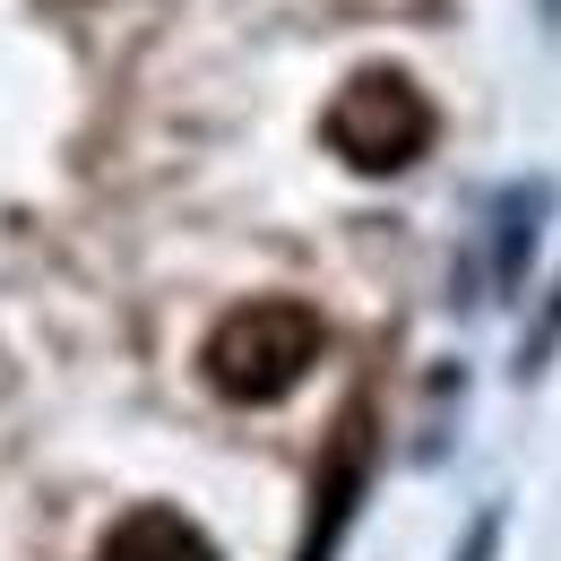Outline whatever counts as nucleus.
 Masks as SVG:
<instances>
[{
    "label": "nucleus",
    "mask_w": 561,
    "mask_h": 561,
    "mask_svg": "<svg viewBox=\"0 0 561 561\" xmlns=\"http://www.w3.org/2000/svg\"><path fill=\"white\" fill-rule=\"evenodd\" d=\"M492 545H501V510H476V527H467L458 561H492Z\"/></svg>",
    "instance_id": "nucleus-6"
},
{
    "label": "nucleus",
    "mask_w": 561,
    "mask_h": 561,
    "mask_svg": "<svg viewBox=\"0 0 561 561\" xmlns=\"http://www.w3.org/2000/svg\"><path fill=\"white\" fill-rule=\"evenodd\" d=\"M320 354V320L302 302H242L208 329V389L233 398V407H277L285 389L311 371Z\"/></svg>",
    "instance_id": "nucleus-1"
},
{
    "label": "nucleus",
    "mask_w": 561,
    "mask_h": 561,
    "mask_svg": "<svg viewBox=\"0 0 561 561\" xmlns=\"http://www.w3.org/2000/svg\"><path fill=\"white\" fill-rule=\"evenodd\" d=\"M363 484H371V423L346 415L337 440H329V458H320V518H311V536H302V561L337 553V536H346L354 510H363Z\"/></svg>",
    "instance_id": "nucleus-3"
},
{
    "label": "nucleus",
    "mask_w": 561,
    "mask_h": 561,
    "mask_svg": "<svg viewBox=\"0 0 561 561\" xmlns=\"http://www.w3.org/2000/svg\"><path fill=\"white\" fill-rule=\"evenodd\" d=\"M95 561H216V545L182 510H130V518L95 545Z\"/></svg>",
    "instance_id": "nucleus-4"
},
{
    "label": "nucleus",
    "mask_w": 561,
    "mask_h": 561,
    "mask_svg": "<svg viewBox=\"0 0 561 561\" xmlns=\"http://www.w3.org/2000/svg\"><path fill=\"white\" fill-rule=\"evenodd\" d=\"M553 346H561V277H553V302H545V320H536V337H527V363H518V371H545Z\"/></svg>",
    "instance_id": "nucleus-5"
},
{
    "label": "nucleus",
    "mask_w": 561,
    "mask_h": 561,
    "mask_svg": "<svg viewBox=\"0 0 561 561\" xmlns=\"http://www.w3.org/2000/svg\"><path fill=\"white\" fill-rule=\"evenodd\" d=\"M320 130H329V147L346 156L354 173H407L423 147H432L440 113H432V95L407 70H354Z\"/></svg>",
    "instance_id": "nucleus-2"
}]
</instances>
